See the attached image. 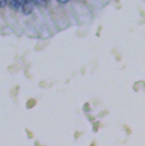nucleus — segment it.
<instances>
[{
  "label": "nucleus",
  "mask_w": 145,
  "mask_h": 146,
  "mask_svg": "<svg viewBox=\"0 0 145 146\" xmlns=\"http://www.w3.org/2000/svg\"><path fill=\"white\" fill-rule=\"evenodd\" d=\"M24 4H26V1H15V0H12V1L8 3V5H9L10 8H13L14 10H19V12H22Z\"/></svg>",
  "instance_id": "f257e3e1"
},
{
  "label": "nucleus",
  "mask_w": 145,
  "mask_h": 146,
  "mask_svg": "<svg viewBox=\"0 0 145 146\" xmlns=\"http://www.w3.org/2000/svg\"><path fill=\"white\" fill-rule=\"evenodd\" d=\"M32 12H33V3L26 1L23 9H22V14H24V15H29V14H32Z\"/></svg>",
  "instance_id": "f03ea898"
},
{
  "label": "nucleus",
  "mask_w": 145,
  "mask_h": 146,
  "mask_svg": "<svg viewBox=\"0 0 145 146\" xmlns=\"http://www.w3.org/2000/svg\"><path fill=\"white\" fill-rule=\"evenodd\" d=\"M5 5H7V1H1V3H0V7H3V8H4Z\"/></svg>",
  "instance_id": "7ed1b4c3"
}]
</instances>
